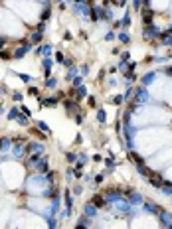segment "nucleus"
<instances>
[{
	"label": "nucleus",
	"mask_w": 172,
	"mask_h": 229,
	"mask_svg": "<svg viewBox=\"0 0 172 229\" xmlns=\"http://www.w3.org/2000/svg\"><path fill=\"white\" fill-rule=\"evenodd\" d=\"M32 41H24L22 45H20V48H16L14 52H12V59H22L24 55H26L28 52H32Z\"/></svg>",
	"instance_id": "f257e3e1"
},
{
	"label": "nucleus",
	"mask_w": 172,
	"mask_h": 229,
	"mask_svg": "<svg viewBox=\"0 0 172 229\" xmlns=\"http://www.w3.org/2000/svg\"><path fill=\"white\" fill-rule=\"evenodd\" d=\"M32 170L38 172V174H46V172H48V170H49V166H48V156H42L40 160L32 166Z\"/></svg>",
	"instance_id": "f03ea898"
},
{
	"label": "nucleus",
	"mask_w": 172,
	"mask_h": 229,
	"mask_svg": "<svg viewBox=\"0 0 172 229\" xmlns=\"http://www.w3.org/2000/svg\"><path fill=\"white\" fill-rule=\"evenodd\" d=\"M12 148V138L10 136H2L0 138V154H8Z\"/></svg>",
	"instance_id": "7ed1b4c3"
},
{
	"label": "nucleus",
	"mask_w": 172,
	"mask_h": 229,
	"mask_svg": "<svg viewBox=\"0 0 172 229\" xmlns=\"http://www.w3.org/2000/svg\"><path fill=\"white\" fill-rule=\"evenodd\" d=\"M142 36H145V40L156 38V36H158V28H154L152 24H146V28H145V32H142Z\"/></svg>",
	"instance_id": "20e7f679"
},
{
	"label": "nucleus",
	"mask_w": 172,
	"mask_h": 229,
	"mask_svg": "<svg viewBox=\"0 0 172 229\" xmlns=\"http://www.w3.org/2000/svg\"><path fill=\"white\" fill-rule=\"evenodd\" d=\"M158 221H160V225H164V227H172V215L166 213V211H160V213H158Z\"/></svg>",
	"instance_id": "39448f33"
},
{
	"label": "nucleus",
	"mask_w": 172,
	"mask_h": 229,
	"mask_svg": "<svg viewBox=\"0 0 172 229\" xmlns=\"http://www.w3.org/2000/svg\"><path fill=\"white\" fill-rule=\"evenodd\" d=\"M64 105H65V111H68V115L73 116V115H75V109H77V99H68Z\"/></svg>",
	"instance_id": "423d86ee"
},
{
	"label": "nucleus",
	"mask_w": 172,
	"mask_h": 229,
	"mask_svg": "<svg viewBox=\"0 0 172 229\" xmlns=\"http://www.w3.org/2000/svg\"><path fill=\"white\" fill-rule=\"evenodd\" d=\"M97 209H99V207L91 202V203H87V206L83 207V213H85L87 217H95V215H97Z\"/></svg>",
	"instance_id": "0eeeda50"
},
{
	"label": "nucleus",
	"mask_w": 172,
	"mask_h": 229,
	"mask_svg": "<svg viewBox=\"0 0 172 229\" xmlns=\"http://www.w3.org/2000/svg\"><path fill=\"white\" fill-rule=\"evenodd\" d=\"M24 148H26V154H30V152H44V146L38 144V142H28Z\"/></svg>",
	"instance_id": "6e6552de"
},
{
	"label": "nucleus",
	"mask_w": 172,
	"mask_h": 229,
	"mask_svg": "<svg viewBox=\"0 0 172 229\" xmlns=\"http://www.w3.org/2000/svg\"><path fill=\"white\" fill-rule=\"evenodd\" d=\"M60 103V97H48V99H40L42 107H56Z\"/></svg>",
	"instance_id": "1a4fd4ad"
},
{
	"label": "nucleus",
	"mask_w": 172,
	"mask_h": 229,
	"mask_svg": "<svg viewBox=\"0 0 172 229\" xmlns=\"http://www.w3.org/2000/svg\"><path fill=\"white\" fill-rule=\"evenodd\" d=\"M49 18H52V6L46 4V8L42 10V14H40V20H42V22H48Z\"/></svg>",
	"instance_id": "9d476101"
},
{
	"label": "nucleus",
	"mask_w": 172,
	"mask_h": 229,
	"mask_svg": "<svg viewBox=\"0 0 172 229\" xmlns=\"http://www.w3.org/2000/svg\"><path fill=\"white\" fill-rule=\"evenodd\" d=\"M91 202H93V203H95V206H97V207H105V206H107V202H105V198H103V195H99V194H95L93 198H91Z\"/></svg>",
	"instance_id": "9b49d317"
},
{
	"label": "nucleus",
	"mask_w": 172,
	"mask_h": 229,
	"mask_svg": "<svg viewBox=\"0 0 172 229\" xmlns=\"http://www.w3.org/2000/svg\"><path fill=\"white\" fill-rule=\"evenodd\" d=\"M129 203H142V195L137 194V191H131L129 194Z\"/></svg>",
	"instance_id": "f8f14e48"
},
{
	"label": "nucleus",
	"mask_w": 172,
	"mask_h": 229,
	"mask_svg": "<svg viewBox=\"0 0 172 229\" xmlns=\"http://www.w3.org/2000/svg\"><path fill=\"white\" fill-rule=\"evenodd\" d=\"M42 40H44V34H42V32H32V34H30V41H32V44H40V41Z\"/></svg>",
	"instance_id": "ddd939ff"
},
{
	"label": "nucleus",
	"mask_w": 172,
	"mask_h": 229,
	"mask_svg": "<svg viewBox=\"0 0 172 229\" xmlns=\"http://www.w3.org/2000/svg\"><path fill=\"white\" fill-rule=\"evenodd\" d=\"M152 18H154V12L152 10H142V22H145V24H150V22H152Z\"/></svg>",
	"instance_id": "4468645a"
},
{
	"label": "nucleus",
	"mask_w": 172,
	"mask_h": 229,
	"mask_svg": "<svg viewBox=\"0 0 172 229\" xmlns=\"http://www.w3.org/2000/svg\"><path fill=\"white\" fill-rule=\"evenodd\" d=\"M83 97H87V87H83V85H79L77 89H75V99H83Z\"/></svg>",
	"instance_id": "2eb2a0df"
},
{
	"label": "nucleus",
	"mask_w": 172,
	"mask_h": 229,
	"mask_svg": "<svg viewBox=\"0 0 172 229\" xmlns=\"http://www.w3.org/2000/svg\"><path fill=\"white\" fill-rule=\"evenodd\" d=\"M16 120H18V124H22V127H28V124H30V116L24 115V113H20L16 116Z\"/></svg>",
	"instance_id": "dca6fc26"
},
{
	"label": "nucleus",
	"mask_w": 172,
	"mask_h": 229,
	"mask_svg": "<svg viewBox=\"0 0 172 229\" xmlns=\"http://www.w3.org/2000/svg\"><path fill=\"white\" fill-rule=\"evenodd\" d=\"M75 227H91V221H89V217H87V215L79 217V219H77V223H75Z\"/></svg>",
	"instance_id": "f3484780"
},
{
	"label": "nucleus",
	"mask_w": 172,
	"mask_h": 229,
	"mask_svg": "<svg viewBox=\"0 0 172 229\" xmlns=\"http://www.w3.org/2000/svg\"><path fill=\"white\" fill-rule=\"evenodd\" d=\"M146 97H148V95H146V89H145V87L137 89V93H135V99H137V101H146Z\"/></svg>",
	"instance_id": "a211bd4d"
},
{
	"label": "nucleus",
	"mask_w": 172,
	"mask_h": 229,
	"mask_svg": "<svg viewBox=\"0 0 172 229\" xmlns=\"http://www.w3.org/2000/svg\"><path fill=\"white\" fill-rule=\"evenodd\" d=\"M44 85H46V89H53V87L57 85V79L56 77H46L44 79Z\"/></svg>",
	"instance_id": "6ab92c4d"
},
{
	"label": "nucleus",
	"mask_w": 172,
	"mask_h": 229,
	"mask_svg": "<svg viewBox=\"0 0 172 229\" xmlns=\"http://www.w3.org/2000/svg\"><path fill=\"white\" fill-rule=\"evenodd\" d=\"M22 111H20V107H12L10 111H8V120H16V116H18Z\"/></svg>",
	"instance_id": "aec40b11"
},
{
	"label": "nucleus",
	"mask_w": 172,
	"mask_h": 229,
	"mask_svg": "<svg viewBox=\"0 0 172 229\" xmlns=\"http://www.w3.org/2000/svg\"><path fill=\"white\" fill-rule=\"evenodd\" d=\"M146 209L150 211V213H160V206H156V203H152V202H146Z\"/></svg>",
	"instance_id": "412c9836"
},
{
	"label": "nucleus",
	"mask_w": 172,
	"mask_h": 229,
	"mask_svg": "<svg viewBox=\"0 0 172 229\" xmlns=\"http://www.w3.org/2000/svg\"><path fill=\"white\" fill-rule=\"evenodd\" d=\"M129 158H131L137 166H142V162H145V160H142V156H138L137 152H129Z\"/></svg>",
	"instance_id": "4be33fe9"
},
{
	"label": "nucleus",
	"mask_w": 172,
	"mask_h": 229,
	"mask_svg": "<svg viewBox=\"0 0 172 229\" xmlns=\"http://www.w3.org/2000/svg\"><path fill=\"white\" fill-rule=\"evenodd\" d=\"M64 195H65V207H69V209H71V207H73V198H71V194L65 190Z\"/></svg>",
	"instance_id": "5701e85b"
},
{
	"label": "nucleus",
	"mask_w": 172,
	"mask_h": 229,
	"mask_svg": "<svg viewBox=\"0 0 172 229\" xmlns=\"http://www.w3.org/2000/svg\"><path fill=\"white\" fill-rule=\"evenodd\" d=\"M36 127L40 128V131H44L46 134H49V127H48V124L44 123V120H36Z\"/></svg>",
	"instance_id": "b1692460"
},
{
	"label": "nucleus",
	"mask_w": 172,
	"mask_h": 229,
	"mask_svg": "<svg viewBox=\"0 0 172 229\" xmlns=\"http://www.w3.org/2000/svg\"><path fill=\"white\" fill-rule=\"evenodd\" d=\"M44 178H46V182H48V184H53V178H56V172H53V170H48V172L44 174Z\"/></svg>",
	"instance_id": "393cba45"
},
{
	"label": "nucleus",
	"mask_w": 172,
	"mask_h": 229,
	"mask_svg": "<svg viewBox=\"0 0 172 229\" xmlns=\"http://www.w3.org/2000/svg\"><path fill=\"white\" fill-rule=\"evenodd\" d=\"M65 160H68L69 164H75V162H77V154L75 152H68L65 154Z\"/></svg>",
	"instance_id": "a878e982"
},
{
	"label": "nucleus",
	"mask_w": 172,
	"mask_h": 229,
	"mask_svg": "<svg viewBox=\"0 0 172 229\" xmlns=\"http://www.w3.org/2000/svg\"><path fill=\"white\" fill-rule=\"evenodd\" d=\"M42 48V55H49V53H52V45L49 44H44V45H40Z\"/></svg>",
	"instance_id": "bb28decb"
},
{
	"label": "nucleus",
	"mask_w": 172,
	"mask_h": 229,
	"mask_svg": "<svg viewBox=\"0 0 172 229\" xmlns=\"http://www.w3.org/2000/svg\"><path fill=\"white\" fill-rule=\"evenodd\" d=\"M154 75H156V73H152V71H150V73H146V75L142 77V83H145V85H148V83L154 79Z\"/></svg>",
	"instance_id": "cd10ccee"
},
{
	"label": "nucleus",
	"mask_w": 172,
	"mask_h": 229,
	"mask_svg": "<svg viewBox=\"0 0 172 229\" xmlns=\"http://www.w3.org/2000/svg\"><path fill=\"white\" fill-rule=\"evenodd\" d=\"M119 41H123V44H129V41H131V36L125 34V32H121V34H119Z\"/></svg>",
	"instance_id": "c85d7f7f"
},
{
	"label": "nucleus",
	"mask_w": 172,
	"mask_h": 229,
	"mask_svg": "<svg viewBox=\"0 0 172 229\" xmlns=\"http://www.w3.org/2000/svg\"><path fill=\"white\" fill-rule=\"evenodd\" d=\"M77 75H79L77 69H75V67H69V73L65 75V79H73V77H77Z\"/></svg>",
	"instance_id": "c756f323"
},
{
	"label": "nucleus",
	"mask_w": 172,
	"mask_h": 229,
	"mask_svg": "<svg viewBox=\"0 0 172 229\" xmlns=\"http://www.w3.org/2000/svg\"><path fill=\"white\" fill-rule=\"evenodd\" d=\"M97 120H99L101 124H105V120H107V119H105V111H103V109L97 111Z\"/></svg>",
	"instance_id": "7c9ffc66"
},
{
	"label": "nucleus",
	"mask_w": 172,
	"mask_h": 229,
	"mask_svg": "<svg viewBox=\"0 0 172 229\" xmlns=\"http://www.w3.org/2000/svg\"><path fill=\"white\" fill-rule=\"evenodd\" d=\"M71 81H73V87L77 89V87L83 83V77H81V75H77V77H73V79H71Z\"/></svg>",
	"instance_id": "2f4dec72"
},
{
	"label": "nucleus",
	"mask_w": 172,
	"mask_h": 229,
	"mask_svg": "<svg viewBox=\"0 0 172 229\" xmlns=\"http://www.w3.org/2000/svg\"><path fill=\"white\" fill-rule=\"evenodd\" d=\"M113 103H115V105H123L125 103V95H117V97L113 99Z\"/></svg>",
	"instance_id": "473e14b6"
},
{
	"label": "nucleus",
	"mask_w": 172,
	"mask_h": 229,
	"mask_svg": "<svg viewBox=\"0 0 172 229\" xmlns=\"http://www.w3.org/2000/svg\"><path fill=\"white\" fill-rule=\"evenodd\" d=\"M20 79H22L24 83H32V75H26V73H18Z\"/></svg>",
	"instance_id": "72a5a7b5"
},
{
	"label": "nucleus",
	"mask_w": 172,
	"mask_h": 229,
	"mask_svg": "<svg viewBox=\"0 0 172 229\" xmlns=\"http://www.w3.org/2000/svg\"><path fill=\"white\" fill-rule=\"evenodd\" d=\"M87 103H89V107H93V109L97 107V99L95 97H87Z\"/></svg>",
	"instance_id": "f704fd0d"
},
{
	"label": "nucleus",
	"mask_w": 172,
	"mask_h": 229,
	"mask_svg": "<svg viewBox=\"0 0 172 229\" xmlns=\"http://www.w3.org/2000/svg\"><path fill=\"white\" fill-rule=\"evenodd\" d=\"M20 111H22V113H24V115H28V116H32V111H30V109H28V107H26V105H20Z\"/></svg>",
	"instance_id": "c9c22d12"
},
{
	"label": "nucleus",
	"mask_w": 172,
	"mask_h": 229,
	"mask_svg": "<svg viewBox=\"0 0 172 229\" xmlns=\"http://www.w3.org/2000/svg\"><path fill=\"white\" fill-rule=\"evenodd\" d=\"M56 225H57V221H56L53 217H49V215H48V227H56Z\"/></svg>",
	"instance_id": "e433bc0d"
},
{
	"label": "nucleus",
	"mask_w": 172,
	"mask_h": 229,
	"mask_svg": "<svg viewBox=\"0 0 172 229\" xmlns=\"http://www.w3.org/2000/svg\"><path fill=\"white\" fill-rule=\"evenodd\" d=\"M0 57H2V59H10L12 53H10V52H0Z\"/></svg>",
	"instance_id": "4c0bfd02"
},
{
	"label": "nucleus",
	"mask_w": 172,
	"mask_h": 229,
	"mask_svg": "<svg viewBox=\"0 0 172 229\" xmlns=\"http://www.w3.org/2000/svg\"><path fill=\"white\" fill-rule=\"evenodd\" d=\"M36 30L44 34V32H46V24H44V22H40V24H38V26H36Z\"/></svg>",
	"instance_id": "58836bf2"
},
{
	"label": "nucleus",
	"mask_w": 172,
	"mask_h": 229,
	"mask_svg": "<svg viewBox=\"0 0 172 229\" xmlns=\"http://www.w3.org/2000/svg\"><path fill=\"white\" fill-rule=\"evenodd\" d=\"M129 24H131V18H129V16H125V18L121 20V26H129Z\"/></svg>",
	"instance_id": "ea45409f"
},
{
	"label": "nucleus",
	"mask_w": 172,
	"mask_h": 229,
	"mask_svg": "<svg viewBox=\"0 0 172 229\" xmlns=\"http://www.w3.org/2000/svg\"><path fill=\"white\" fill-rule=\"evenodd\" d=\"M64 59H65L64 53H56V61H57V63H64Z\"/></svg>",
	"instance_id": "a19ab883"
},
{
	"label": "nucleus",
	"mask_w": 172,
	"mask_h": 229,
	"mask_svg": "<svg viewBox=\"0 0 172 229\" xmlns=\"http://www.w3.org/2000/svg\"><path fill=\"white\" fill-rule=\"evenodd\" d=\"M111 40H115V34H113V32H109V34H105V41H111Z\"/></svg>",
	"instance_id": "79ce46f5"
},
{
	"label": "nucleus",
	"mask_w": 172,
	"mask_h": 229,
	"mask_svg": "<svg viewBox=\"0 0 172 229\" xmlns=\"http://www.w3.org/2000/svg\"><path fill=\"white\" fill-rule=\"evenodd\" d=\"M64 65H65V67H73V61H71V59H68V57H65V59H64Z\"/></svg>",
	"instance_id": "37998d69"
},
{
	"label": "nucleus",
	"mask_w": 172,
	"mask_h": 229,
	"mask_svg": "<svg viewBox=\"0 0 172 229\" xmlns=\"http://www.w3.org/2000/svg\"><path fill=\"white\" fill-rule=\"evenodd\" d=\"M28 93H32V95H38V93H40V89H38V87H30V89H28Z\"/></svg>",
	"instance_id": "c03bdc74"
},
{
	"label": "nucleus",
	"mask_w": 172,
	"mask_h": 229,
	"mask_svg": "<svg viewBox=\"0 0 172 229\" xmlns=\"http://www.w3.org/2000/svg\"><path fill=\"white\" fill-rule=\"evenodd\" d=\"M81 191H83V188H81V186H73V194H81Z\"/></svg>",
	"instance_id": "a18cd8bd"
},
{
	"label": "nucleus",
	"mask_w": 172,
	"mask_h": 229,
	"mask_svg": "<svg viewBox=\"0 0 172 229\" xmlns=\"http://www.w3.org/2000/svg\"><path fill=\"white\" fill-rule=\"evenodd\" d=\"M6 41H8V40H6V38H4V36H0V49H2V48H4V45H6Z\"/></svg>",
	"instance_id": "49530a36"
},
{
	"label": "nucleus",
	"mask_w": 172,
	"mask_h": 229,
	"mask_svg": "<svg viewBox=\"0 0 172 229\" xmlns=\"http://www.w3.org/2000/svg\"><path fill=\"white\" fill-rule=\"evenodd\" d=\"M129 57H131V53H129V52H125L123 55H121V59H123V61H129Z\"/></svg>",
	"instance_id": "de8ad7c7"
},
{
	"label": "nucleus",
	"mask_w": 172,
	"mask_h": 229,
	"mask_svg": "<svg viewBox=\"0 0 172 229\" xmlns=\"http://www.w3.org/2000/svg\"><path fill=\"white\" fill-rule=\"evenodd\" d=\"M12 99H14V101H22V95H20V93H14V95H12Z\"/></svg>",
	"instance_id": "09e8293b"
},
{
	"label": "nucleus",
	"mask_w": 172,
	"mask_h": 229,
	"mask_svg": "<svg viewBox=\"0 0 172 229\" xmlns=\"http://www.w3.org/2000/svg\"><path fill=\"white\" fill-rule=\"evenodd\" d=\"M95 184H103V176L99 174V176H95Z\"/></svg>",
	"instance_id": "8fccbe9b"
},
{
	"label": "nucleus",
	"mask_w": 172,
	"mask_h": 229,
	"mask_svg": "<svg viewBox=\"0 0 172 229\" xmlns=\"http://www.w3.org/2000/svg\"><path fill=\"white\" fill-rule=\"evenodd\" d=\"M113 2H115L117 6H125V2H127V0H113Z\"/></svg>",
	"instance_id": "3c124183"
},
{
	"label": "nucleus",
	"mask_w": 172,
	"mask_h": 229,
	"mask_svg": "<svg viewBox=\"0 0 172 229\" xmlns=\"http://www.w3.org/2000/svg\"><path fill=\"white\" fill-rule=\"evenodd\" d=\"M81 73H83V75H87V73H89V67H87V65H83V67H81Z\"/></svg>",
	"instance_id": "603ef678"
},
{
	"label": "nucleus",
	"mask_w": 172,
	"mask_h": 229,
	"mask_svg": "<svg viewBox=\"0 0 172 229\" xmlns=\"http://www.w3.org/2000/svg\"><path fill=\"white\" fill-rule=\"evenodd\" d=\"M57 2H61V0H57Z\"/></svg>",
	"instance_id": "864d4df0"
}]
</instances>
